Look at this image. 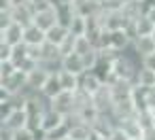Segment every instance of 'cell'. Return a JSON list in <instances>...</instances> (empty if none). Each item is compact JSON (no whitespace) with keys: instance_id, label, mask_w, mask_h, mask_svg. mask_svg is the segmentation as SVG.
<instances>
[{"instance_id":"obj_1","label":"cell","mask_w":155,"mask_h":140,"mask_svg":"<svg viewBox=\"0 0 155 140\" xmlns=\"http://www.w3.org/2000/svg\"><path fill=\"white\" fill-rule=\"evenodd\" d=\"M0 127L9 129V132H17L21 127H28V112L24 106H15L11 108L7 115L0 117Z\"/></svg>"},{"instance_id":"obj_2","label":"cell","mask_w":155,"mask_h":140,"mask_svg":"<svg viewBox=\"0 0 155 140\" xmlns=\"http://www.w3.org/2000/svg\"><path fill=\"white\" fill-rule=\"evenodd\" d=\"M0 87H5L11 96H24V91L28 89V74L17 68L11 77L0 79Z\"/></svg>"},{"instance_id":"obj_3","label":"cell","mask_w":155,"mask_h":140,"mask_svg":"<svg viewBox=\"0 0 155 140\" xmlns=\"http://www.w3.org/2000/svg\"><path fill=\"white\" fill-rule=\"evenodd\" d=\"M49 106L55 108L58 112H62L64 117L74 115V112H77V98H74V91H66V89H64L62 93H58L55 98L49 100Z\"/></svg>"},{"instance_id":"obj_4","label":"cell","mask_w":155,"mask_h":140,"mask_svg":"<svg viewBox=\"0 0 155 140\" xmlns=\"http://www.w3.org/2000/svg\"><path fill=\"white\" fill-rule=\"evenodd\" d=\"M24 34H26V26L17 24V21H9L7 26L0 28V43H9V45H21L24 43Z\"/></svg>"},{"instance_id":"obj_5","label":"cell","mask_w":155,"mask_h":140,"mask_svg":"<svg viewBox=\"0 0 155 140\" xmlns=\"http://www.w3.org/2000/svg\"><path fill=\"white\" fill-rule=\"evenodd\" d=\"M102 24L108 30H121V28H127L130 19L125 17V13L121 9H117V11H104L102 9Z\"/></svg>"},{"instance_id":"obj_6","label":"cell","mask_w":155,"mask_h":140,"mask_svg":"<svg viewBox=\"0 0 155 140\" xmlns=\"http://www.w3.org/2000/svg\"><path fill=\"white\" fill-rule=\"evenodd\" d=\"M9 15L13 21L21 24V26H30L34 24V9L30 7V2H24V5H15L9 9Z\"/></svg>"},{"instance_id":"obj_7","label":"cell","mask_w":155,"mask_h":140,"mask_svg":"<svg viewBox=\"0 0 155 140\" xmlns=\"http://www.w3.org/2000/svg\"><path fill=\"white\" fill-rule=\"evenodd\" d=\"M104 85H106L104 79H102L98 72H94V70H87V72L81 74V89H85V91L91 93V96H96Z\"/></svg>"},{"instance_id":"obj_8","label":"cell","mask_w":155,"mask_h":140,"mask_svg":"<svg viewBox=\"0 0 155 140\" xmlns=\"http://www.w3.org/2000/svg\"><path fill=\"white\" fill-rule=\"evenodd\" d=\"M51 72H53V70H49V68L43 66V64H41L36 70L28 72V89H30V91H41L43 85H45V81L49 79Z\"/></svg>"},{"instance_id":"obj_9","label":"cell","mask_w":155,"mask_h":140,"mask_svg":"<svg viewBox=\"0 0 155 140\" xmlns=\"http://www.w3.org/2000/svg\"><path fill=\"white\" fill-rule=\"evenodd\" d=\"M34 24H36L38 28H43L45 32H47L49 28H53V26L58 24V13H55V9H53V7H47V9L36 11V13H34Z\"/></svg>"},{"instance_id":"obj_10","label":"cell","mask_w":155,"mask_h":140,"mask_svg":"<svg viewBox=\"0 0 155 140\" xmlns=\"http://www.w3.org/2000/svg\"><path fill=\"white\" fill-rule=\"evenodd\" d=\"M132 45H134V41H132V36L127 34L125 28H121V30H110V47H113V49H117V51H130Z\"/></svg>"},{"instance_id":"obj_11","label":"cell","mask_w":155,"mask_h":140,"mask_svg":"<svg viewBox=\"0 0 155 140\" xmlns=\"http://www.w3.org/2000/svg\"><path fill=\"white\" fill-rule=\"evenodd\" d=\"M60 68L70 70V72H74V74H83V72H87L85 62H83V55H81V53H77V51H72V53L64 55V57H62V66H60Z\"/></svg>"},{"instance_id":"obj_12","label":"cell","mask_w":155,"mask_h":140,"mask_svg":"<svg viewBox=\"0 0 155 140\" xmlns=\"http://www.w3.org/2000/svg\"><path fill=\"white\" fill-rule=\"evenodd\" d=\"M45 41H47V32H45L43 28H38L36 24H30V26H26L24 43H26L28 47H38V45H43Z\"/></svg>"},{"instance_id":"obj_13","label":"cell","mask_w":155,"mask_h":140,"mask_svg":"<svg viewBox=\"0 0 155 140\" xmlns=\"http://www.w3.org/2000/svg\"><path fill=\"white\" fill-rule=\"evenodd\" d=\"M62 123H66V117L62 115V112H58L55 108H47L45 110V115H43V123H41V129H45V132H51V129H55V127H60Z\"/></svg>"},{"instance_id":"obj_14","label":"cell","mask_w":155,"mask_h":140,"mask_svg":"<svg viewBox=\"0 0 155 140\" xmlns=\"http://www.w3.org/2000/svg\"><path fill=\"white\" fill-rule=\"evenodd\" d=\"M62 91H64V87H62V83H60L58 70H53V72L49 74V79L45 81V85H43L41 93H43L47 100H51V98H55V96H58V93H62Z\"/></svg>"},{"instance_id":"obj_15","label":"cell","mask_w":155,"mask_h":140,"mask_svg":"<svg viewBox=\"0 0 155 140\" xmlns=\"http://www.w3.org/2000/svg\"><path fill=\"white\" fill-rule=\"evenodd\" d=\"M58 77H60V83H62V87H64L66 91H77V89L81 87V74H74V72H70V70L60 68V70H58Z\"/></svg>"},{"instance_id":"obj_16","label":"cell","mask_w":155,"mask_h":140,"mask_svg":"<svg viewBox=\"0 0 155 140\" xmlns=\"http://www.w3.org/2000/svg\"><path fill=\"white\" fill-rule=\"evenodd\" d=\"M117 125H121V127H123V129L127 132V136H130L132 140H140V136H142V132H144L136 115H132V117H127V119L119 121Z\"/></svg>"},{"instance_id":"obj_17","label":"cell","mask_w":155,"mask_h":140,"mask_svg":"<svg viewBox=\"0 0 155 140\" xmlns=\"http://www.w3.org/2000/svg\"><path fill=\"white\" fill-rule=\"evenodd\" d=\"M132 49H134V53H136L138 57H142V55H147V53H153V51H155V38H153V36H138V38L134 41Z\"/></svg>"},{"instance_id":"obj_18","label":"cell","mask_w":155,"mask_h":140,"mask_svg":"<svg viewBox=\"0 0 155 140\" xmlns=\"http://www.w3.org/2000/svg\"><path fill=\"white\" fill-rule=\"evenodd\" d=\"M68 34H70V28H66V26H62V24H55L53 28L47 30V41L53 43V45H62V43L68 38Z\"/></svg>"},{"instance_id":"obj_19","label":"cell","mask_w":155,"mask_h":140,"mask_svg":"<svg viewBox=\"0 0 155 140\" xmlns=\"http://www.w3.org/2000/svg\"><path fill=\"white\" fill-rule=\"evenodd\" d=\"M55 13H58V24H62V26H70V21L74 19V7H72V2H64V5H60V7H55Z\"/></svg>"},{"instance_id":"obj_20","label":"cell","mask_w":155,"mask_h":140,"mask_svg":"<svg viewBox=\"0 0 155 140\" xmlns=\"http://www.w3.org/2000/svg\"><path fill=\"white\" fill-rule=\"evenodd\" d=\"M136 85L140 87H155V70H149V68H138V74H136Z\"/></svg>"},{"instance_id":"obj_21","label":"cell","mask_w":155,"mask_h":140,"mask_svg":"<svg viewBox=\"0 0 155 140\" xmlns=\"http://www.w3.org/2000/svg\"><path fill=\"white\" fill-rule=\"evenodd\" d=\"M70 32L74 34V36H83V34H87V17H83V15H74V19L70 21Z\"/></svg>"},{"instance_id":"obj_22","label":"cell","mask_w":155,"mask_h":140,"mask_svg":"<svg viewBox=\"0 0 155 140\" xmlns=\"http://www.w3.org/2000/svg\"><path fill=\"white\" fill-rule=\"evenodd\" d=\"M91 49H96V47H94V43L89 41V36H87V34L77 36V43H74V51H77V53L85 55V53H89Z\"/></svg>"},{"instance_id":"obj_23","label":"cell","mask_w":155,"mask_h":140,"mask_svg":"<svg viewBox=\"0 0 155 140\" xmlns=\"http://www.w3.org/2000/svg\"><path fill=\"white\" fill-rule=\"evenodd\" d=\"M38 66H41V62H38L36 57H32L30 53H28V55H26V57L17 64V68H19V70H24L26 74H28V72H32V70H36Z\"/></svg>"},{"instance_id":"obj_24","label":"cell","mask_w":155,"mask_h":140,"mask_svg":"<svg viewBox=\"0 0 155 140\" xmlns=\"http://www.w3.org/2000/svg\"><path fill=\"white\" fill-rule=\"evenodd\" d=\"M15 70H17V64L13 60H2V62H0V79L11 77Z\"/></svg>"},{"instance_id":"obj_25","label":"cell","mask_w":155,"mask_h":140,"mask_svg":"<svg viewBox=\"0 0 155 140\" xmlns=\"http://www.w3.org/2000/svg\"><path fill=\"white\" fill-rule=\"evenodd\" d=\"M74 43H77V36L70 32V34H68V38H66V41L60 45V49H62V55H68V53H72V51H74Z\"/></svg>"},{"instance_id":"obj_26","label":"cell","mask_w":155,"mask_h":140,"mask_svg":"<svg viewBox=\"0 0 155 140\" xmlns=\"http://www.w3.org/2000/svg\"><path fill=\"white\" fill-rule=\"evenodd\" d=\"M13 140H36V136L30 127H21V129L13 132Z\"/></svg>"},{"instance_id":"obj_27","label":"cell","mask_w":155,"mask_h":140,"mask_svg":"<svg viewBox=\"0 0 155 140\" xmlns=\"http://www.w3.org/2000/svg\"><path fill=\"white\" fill-rule=\"evenodd\" d=\"M108 140H132V138L127 136V132H125L121 125H115L113 132L108 134Z\"/></svg>"},{"instance_id":"obj_28","label":"cell","mask_w":155,"mask_h":140,"mask_svg":"<svg viewBox=\"0 0 155 140\" xmlns=\"http://www.w3.org/2000/svg\"><path fill=\"white\" fill-rule=\"evenodd\" d=\"M144 102L149 110H155V87H147L144 89Z\"/></svg>"},{"instance_id":"obj_29","label":"cell","mask_w":155,"mask_h":140,"mask_svg":"<svg viewBox=\"0 0 155 140\" xmlns=\"http://www.w3.org/2000/svg\"><path fill=\"white\" fill-rule=\"evenodd\" d=\"M140 66H142V68H149V70H155V51L142 55V57H140Z\"/></svg>"},{"instance_id":"obj_30","label":"cell","mask_w":155,"mask_h":140,"mask_svg":"<svg viewBox=\"0 0 155 140\" xmlns=\"http://www.w3.org/2000/svg\"><path fill=\"white\" fill-rule=\"evenodd\" d=\"M11 57H13V45L0 43V62H2V60H11Z\"/></svg>"},{"instance_id":"obj_31","label":"cell","mask_w":155,"mask_h":140,"mask_svg":"<svg viewBox=\"0 0 155 140\" xmlns=\"http://www.w3.org/2000/svg\"><path fill=\"white\" fill-rule=\"evenodd\" d=\"M140 140H155V125L153 127H147L140 136Z\"/></svg>"},{"instance_id":"obj_32","label":"cell","mask_w":155,"mask_h":140,"mask_svg":"<svg viewBox=\"0 0 155 140\" xmlns=\"http://www.w3.org/2000/svg\"><path fill=\"white\" fill-rule=\"evenodd\" d=\"M47 2H49V7H60V5H64V0H47Z\"/></svg>"},{"instance_id":"obj_33","label":"cell","mask_w":155,"mask_h":140,"mask_svg":"<svg viewBox=\"0 0 155 140\" xmlns=\"http://www.w3.org/2000/svg\"><path fill=\"white\" fill-rule=\"evenodd\" d=\"M144 13H147V15H149V17H151V19L155 21V7H153V9H147Z\"/></svg>"},{"instance_id":"obj_34","label":"cell","mask_w":155,"mask_h":140,"mask_svg":"<svg viewBox=\"0 0 155 140\" xmlns=\"http://www.w3.org/2000/svg\"><path fill=\"white\" fill-rule=\"evenodd\" d=\"M138 2H144V0H138Z\"/></svg>"}]
</instances>
